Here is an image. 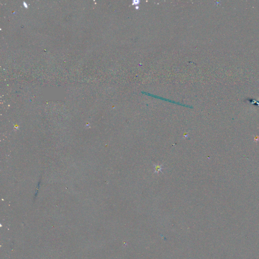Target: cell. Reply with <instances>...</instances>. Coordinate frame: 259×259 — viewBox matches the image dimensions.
<instances>
[{
	"label": "cell",
	"instance_id": "6da1fadb",
	"mask_svg": "<svg viewBox=\"0 0 259 259\" xmlns=\"http://www.w3.org/2000/svg\"><path fill=\"white\" fill-rule=\"evenodd\" d=\"M154 173L158 174L159 173H162V169H163V165H154Z\"/></svg>",
	"mask_w": 259,
	"mask_h": 259
}]
</instances>
